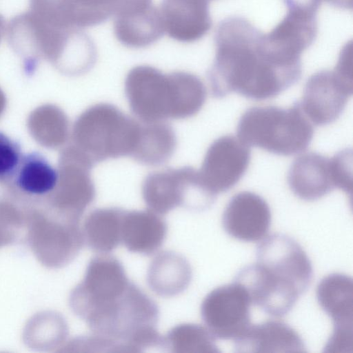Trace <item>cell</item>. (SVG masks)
<instances>
[{
    "label": "cell",
    "mask_w": 353,
    "mask_h": 353,
    "mask_svg": "<svg viewBox=\"0 0 353 353\" xmlns=\"http://www.w3.org/2000/svg\"><path fill=\"white\" fill-rule=\"evenodd\" d=\"M176 146L173 128L164 121L141 124L139 137L132 157L146 165H159L172 156Z\"/></svg>",
    "instance_id": "cell-23"
},
{
    "label": "cell",
    "mask_w": 353,
    "mask_h": 353,
    "mask_svg": "<svg viewBox=\"0 0 353 353\" xmlns=\"http://www.w3.org/2000/svg\"><path fill=\"white\" fill-rule=\"evenodd\" d=\"M114 32L117 39L130 48L148 47L165 34L159 8L152 5L137 11L114 15Z\"/></svg>",
    "instance_id": "cell-18"
},
{
    "label": "cell",
    "mask_w": 353,
    "mask_h": 353,
    "mask_svg": "<svg viewBox=\"0 0 353 353\" xmlns=\"http://www.w3.org/2000/svg\"><path fill=\"white\" fill-rule=\"evenodd\" d=\"M208 1H210V0H208Z\"/></svg>",
    "instance_id": "cell-30"
},
{
    "label": "cell",
    "mask_w": 353,
    "mask_h": 353,
    "mask_svg": "<svg viewBox=\"0 0 353 353\" xmlns=\"http://www.w3.org/2000/svg\"><path fill=\"white\" fill-rule=\"evenodd\" d=\"M328 3L336 8L352 9V0H325Z\"/></svg>",
    "instance_id": "cell-27"
},
{
    "label": "cell",
    "mask_w": 353,
    "mask_h": 353,
    "mask_svg": "<svg viewBox=\"0 0 353 353\" xmlns=\"http://www.w3.org/2000/svg\"><path fill=\"white\" fill-rule=\"evenodd\" d=\"M142 195L150 210L159 215L179 206L204 210L216 199L204 185L199 170L190 166L150 173L143 181Z\"/></svg>",
    "instance_id": "cell-6"
},
{
    "label": "cell",
    "mask_w": 353,
    "mask_h": 353,
    "mask_svg": "<svg viewBox=\"0 0 353 353\" xmlns=\"http://www.w3.org/2000/svg\"><path fill=\"white\" fill-rule=\"evenodd\" d=\"M141 124L109 103L95 104L77 119L74 147L93 165L110 159L132 156Z\"/></svg>",
    "instance_id": "cell-5"
},
{
    "label": "cell",
    "mask_w": 353,
    "mask_h": 353,
    "mask_svg": "<svg viewBox=\"0 0 353 353\" xmlns=\"http://www.w3.org/2000/svg\"><path fill=\"white\" fill-rule=\"evenodd\" d=\"M123 2L126 3H145V2H150L152 0H122Z\"/></svg>",
    "instance_id": "cell-29"
},
{
    "label": "cell",
    "mask_w": 353,
    "mask_h": 353,
    "mask_svg": "<svg viewBox=\"0 0 353 353\" xmlns=\"http://www.w3.org/2000/svg\"><path fill=\"white\" fill-rule=\"evenodd\" d=\"M59 180V173L39 152L23 154L11 180L24 196L42 199L53 194Z\"/></svg>",
    "instance_id": "cell-20"
},
{
    "label": "cell",
    "mask_w": 353,
    "mask_h": 353,
    "mask_svg": "<svg viewBox=\"0 0 353 353\" xmlns=\"http://www.w3.org/2000/svg\"><path fill=\"white\" fill-rule=\"evenodd\" d=\"M288 10H301L316 14L322 0H283Z\"/></svg>",
    "instance_id": "cell-26"
},
{
    "label": "cell",
    "mask_w": 353,
    "mask_h": 353,
    "mask_svg": "<svg viewBox=\"0 0 353 353\" xmlns=\"http://www.w3.org/2000/svg\"><path fill=\"white\" fill-rule=\"evenodd\" d=\"M289 186L299 198L315 201L339 188L352 192V150L339 152L332 158L307 152L292 163L288 175Z\"/></svg>",
    "instance_id": "cell-7"
},
{
    "label": "cell",
    "mask_w": 353,
    "mask_h": 353,
    "mask_svg": "<svg viewBox=\"0 0 353 353\" xmlns=\"http://www.w3.org/2000/svg\"><path fill=\"white\" fill-rule=\"evenodd\" d=\"M125 92L132 112L143 123L190 117L201 109L207 96L197 76L181 71L164 74L146 65L129 71Z\"/></svg>",
    "instance_id": "cell-3"
},
{
    "label": "cell",
    "mask_w": 353,
    "mask_h": 353,
    "mask_svg": "<svg viewBox=\"0 0 353 353\" xmlns=\"http://www.w3.org/2000/svg\"><path fill=\"white\" fill-rule=\"evenodd\" d=\"M251 305L245 289L234 281L208 294L201 303V316L215 339L234 340L250 325Z\"/></svg>",
    "instance_id": "cell-9"
},
{
    "label": "cell",
    "mask_w": 353,
    "mask_h": 353,
    "mask_svg": "<svg viewBox=\"0 0 353 353\" xmlns=\"http://www.w3.org/2000/svg\"><path fill=\"white\" fill-rule=\"evenodd\" d=\"M6 28V21L3 17L0 14V42Z\"/></svg>",
    "instance_id": "cell-28"
},
{
    "label": "cell",
    "mask_w": 353,
    "mask_h": 353,
    "mask_svg": "<svg viewBox=\"0 0 353 353\" xmlns=\"http://www.w3.org/2000/svg\"><path fill=\"white\" fill-rule=\"evenodd\" d=\"M271 219L268 203L256 193L244 191L231 198L224 210L222 223L230 236L252 242L265 236Z\"/></svg>",
    "instance_id": "cell-13"
},
{
    "label": "cell",
    "mask_w": 353,
    "mask_h": 353,
    "mask_svg": "<svg viewBox=\"0 0 353 353\" xmlns=\"http://www.w3.org/2000/svg\"><path fill=\"white\" fill-rule=\"evenodd\" d=\"M250 159L248 145L232 135L223 136L210 145L199 172L205 186L216 196L239 181Z\"/></svg>",
    "instance_id": "cell-11"
},
{
    "label": "cell",
    "mask_w": 353,
    "mask_h": 353,
    "mask_svg": "<svg viewBox=\"0 0 353 353\" xmlns=\"http://www.w3.org/2000/svg\"><path fill=\"white\" fill-rule=\"evenodd\" d=\"M234 341L236 352H305L298 332L287 323L270 320L250 325Z\"/></svg>",
    "instance_id": "cell-15"
},
{
    "label": "cell",
    "mask_w": 353,
    "mask_h": 353,
    "mask_svg": "<svg viewBox=\"0 0 353 353\" xmlns=\"http://www.w3.org/2000/svg\"><path fill=\"white\" fill-rule=\"evenodd\" d=\"M70 305L110 352L161 346L156 303L128 279L113 256L103 254L90 261L83 279L70 294Z\"/></svg>",
    "instance_id": "cell-1"
},
{
    "label": "cell",
    "mask_w": 353,
    "mask_h": 353,
    "mask_svg": "<svg viewBox=\"0 0 353 353\" xmlns=\"http://www.w3.org/2000/svg\"><path fill=\"white\" fill-rule=\"evenodd\" d=\"M121 0H30V11L59 30H83L101 24L117 11Z\"/></svg>",
    "instance_id": "cell-12"
},
{
    "label": "cell",
    "mask_w": 353,
    "mask_h": 353,
    "mask_svg": "<svg viewBox=\"0 0 353 353\" xmlns=\"http://www.w3.org/2000/svg\"><path fill=\"white\" fill-rule=\"evenodd\" d=\"M192 279L187 260L172 252H163L151 262L147 274L150 289L157 294L170 297L183 292Z\"/></svg>",
    "instance_id": "cell-21"
},
{
    "label": "cell",
    "mask_w": 353,
    "mask_h": 353,
    "mask_svg": "<svg viewBox=\"0 0 353 353\" xmlns=\"http://www.w3.org/2000/svg\"><path fill=\"white\" fill-rule=\"evenodd\" d=\"M19 144L0 132V181H11L22 158Z\"/></svg>",
    "instance_id": "cell-25"
},
{
    "label": "cell",
    "mask_w": 353,
    "mask_h": 353,
    "mask_svg": "<svg viewBox=\"0 0 353 353\" xmlns=\"http://www.w3.org/2000/svg\"><path fill=\"white\" fill-rule=\"evenodd\" d=\"M174 353H219L215 338L207 327L183 323L172 327L163 336L161 347Z\"/></svg>",
    "instance_id": "cell-24"
},
{
    "label": "cell",
    "mask_w": 353,
    "mask_h": 353,
    "mask_svg": "<svg viewBox=\"0 0 353 353\" xmlns=\"http://www.w3.org/2000/svg\"><path fill=\"white\" fill-rule=\"evenodd\" d=\"M352 279L341 273L325 276L316 289L318 303L332 319L334 331H352Z\"/></svg>",
    "instance_id": "cell-19"
},
{
    "label": "cell",
    "mask_w": 353,
    "mask_h": 353,
    "mask_svg": "<svg viewBox=\"0 0 353 353\" xmlns=\"http://www.w3.org/2000/svg\"><path fill=\"white\" fill-rule=\"evenodd\" d=\"M317 34L316 14L288 10L283 19L268 34L266 43L279 54L291 59H301Z\"/></svg>",
    "instance_id": "cell-16"
},
{
    "label": "cell",
    "mask_w": 353,
    "mask_h": 353,
    "mask_svg": "<svg viewBox=\"0 0 353 353\" xmlns=\"http://www.w3.org/2000/svg\"><path fill=\"white\" fill-rule=\"evenodd\" d=\"M159 11L165 33L179 42L196 41L212 26L208 0H162Z\"/></svg>",
    "instance_id": "cell-14"
},
{
    "label": "cell",
    "mask_w": 353,
    "mask_h": 353,
    "mask_svg": "<svg viewBox=\"0 0 353 353\" xmlns=\"http://www.w3.org/2000/svg\"><path fill=\"white\" fill-rule=\"evenodd\" d=\"M124 210L117 208H99L86 217L82 230L84 243L92 250L107 254L121 243Z\"/></svg>",
    "instance_id": "cell-22"
},
{
    "label": "cell",
    "mask_w": 353,
    "mask_h": 353,
    "mask_svg": "<svg viewBox=\"0 0 353 353\" xmlns=\"http://www.w3.org/2000/svg\"><path fill=\"white\" fill-rule=\"evenodd\" d=\"M263 33L241 17L222 20L214 34L216 54L207 73L211 93L223 98L236 92L252 100L279 95L301 76L278 67L261 48Z\"/></svg>",
    "instance_id": "cell-2"
},
{
    "label": "cell",
    "mask_w": 353,
    "mask_h": 353,
    "mask_svg": "<svg viewBox=\"0 0 353 353\" xmlns=\"http://www.w3.org/2000/svg\"><path fill=\"white\" fill-rule=\"evenodd\" d=\"M256 263L276 283L301 296L310 287L313 268L302 247L281 233L265 237L256 247Z\"/></svg>",
    "instance_id": "cell-8"
},
{
    "label": "cell",
    "mask_w": 353,
    "mask_h": 353,
    "mask_svg": "<svg viewBox=\"0 0 353 353\" xmlns=\"http://www.w3.org/2000/svg\"><path fill=\"white\" fill-rule=\"evenodd\" d=\"M167 234V225L151 210L126 211L121 223V243L130 252L145 255L156 252Z\"/></svg>",
    "instance_id": "cell-17"
},
{
    "label": "cell",
    "mask_w": 353,
    "mask_h": 353,
    "mask_svg": "<svg viewBox=\"0 0 353 353\" xmlns=\"http://www.w3.org/2000/svg\"><path fill=\"white\" fill-rule=\"evenodd\" d=\"M352 94V73L335 67L312 75L305 85L301 109L316 125L336 121Z\"/></svg>",
    "instance_id": "cell-10"
},
{
    "label": "cell",
    "mask_w": 353,
    "mask_h": 353,
    "mask_svg": "<svg viewBox=\"0 0 353 353\" xmlns=\"http://www.w3.org/2000/svg\"><path fill=\"white\" fill-rule=\"evenodd\" d=\"M236 132L248 145L291 156L307 149L314 129L300 102H295L288 108L270 105L248 109L239 119Z\"/></svg>",
    "instance_id": "cell-4"
}]
</instances>
